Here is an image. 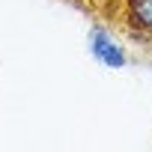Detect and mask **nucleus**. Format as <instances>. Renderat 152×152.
<instances>
[{
	"label": "nucleus",
	"mask_w": 152,
	"mask_h": 152,
	"mask_svg": "<svg viewBox=\"0 0 152 152\" xmlns=\"http://www.w3.org/2000/svg\"><path fill=\"white\" fill-rule=\"evenodd\" d=\"M87 48H90L93 60L102 63V66L110 69V72H119V69L128 66V51H125V45H122L107 27H93L90 36H87Z\"/></svg>",
	"instance_id": "obj_1"
},
{
	"label": "nucleus",
	"mask_w": 152,
	"mask_h": 152,
	"mask_svg": "<svg viewBox=\"0 0 152 152\" xmlns=\"http://www.w3.org/2000/svg\"><path fill=\"white\" fill-rule=\"evenodd\" d=\"M122 21L131 33L152 39V0H122Z\"/></svg>",
	"instance_id": "obj_2"
}]
</instances>
